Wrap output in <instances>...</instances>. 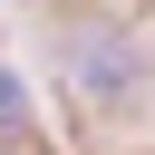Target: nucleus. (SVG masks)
Segmentation results:
<instances>
[{
	"label": "nucleus",
	"instance_id": "f257e3e1",
	"mask_svg": "<svg viewBox=\"0 0 155 155\" xmlns=\"http://www.w3.org/2000/svg\"><path fill=\"white\" fill-rule=\"evenodd\" d=\"M78 78H87V97H126L136 87V48L126 39H78Z\"/></svg>",
	"mask_w": 155,
	"mask_h": 155
},
{
	"label": "nucleus",
	"instance_id": "f03ea898",
	"mask_svg": "<svg viewBox=\"0 0 155 155\" xmlns=\"http://www.w3.org/2000/svg\"><path fill=\"white\" fill-rule=\"evenodd\" d=\"M19 116H29V97H19V78L0 68V136H19Z\"/></svg>",
	"mask_w": 155,
	"mask_h": 155
}]
</instances>
